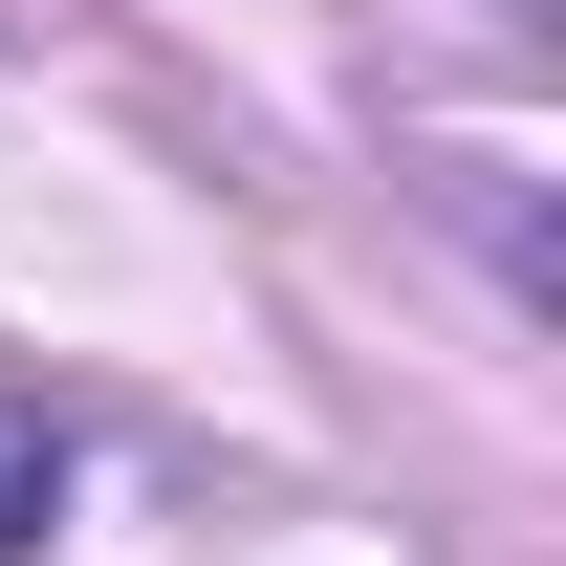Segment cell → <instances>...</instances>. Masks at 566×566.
Listing matches in <instances>:
<instances>
[{
	"label": "cell",
	"instance_id": "obj_1",
	"mask_svg": "<svg viewBox=\"0 0 566 566\" xmlns=\"http://www.w3.org/2000/svg\"><path fill=\"white\" fill-rule=\"evenodd\" d=\"M44 523H66V436L0 415V545H44Z\"/></svg>",
	"mask_w": 566,
	"mask_h": 566
}]
</instances>
